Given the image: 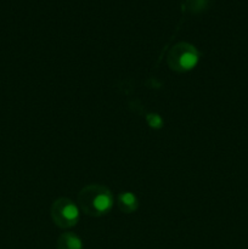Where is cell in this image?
I'll return each mask as SVG.
<instances>
[{
    "label": "cell",
    "mask_w": 248,
    "mask_h": 249,
    "mask_svg": "<svg viewBox=\"0 0 248 249\" xmlns=\"http://www.w3.org/2000/svg\"><path fill=\"white\" fill-rule=\"evenodd\" d=\"M114 204L113 195L108 187L100 184H90L83 187L78 195L80 211L92 218L108 214Z\"/></svg>",
    "instance_id": "6da1fadb"
},
{
    "label": "cell",
    "mask_w": 248,
    "mask_h": 249,
    "mask_svg": "<svg viewBox=\"0 0 248 249\" xmlns=\"http://www.w3.org/2000/svg\"><path fill=\"white\" fill-rule=\"evenodd\" d=\"M199 62V53L192 44L186 41L177 43L167 55V63L172 71L185 73L192 71Z\"/></svg>",
    "instance_id": "7a4b0ae2"
},
{
    "label": "cell",
    "mask_w": 248,
    "mask_h": 249,
    "mask_svg": "<svg viewBox=\"0 0 248 249\" xmlns=\"http://www.w3.org/2000/svg\"><path fill=\"white\" fill-rule=\"evenodd\" d=\"M50 213L53 224L60 229H71L79 221V207L67 197H60L53 201Z\"/></svg>",
    "instance_id": "3957f363"
},
{
    "label": "cell",
    "mask_w": 248,
    "mask_h": 249,
    "mask_svg": "<svg viewBox=\"0 0 248 249\" xmlns=\"http://www.w3.org/2000/svg\"><path fill=\"white\" fill-rule=\"evenodd\" d=\"M117 204L122 213H135L139 208V199L133 192H122L117 197Z\"/></svg>",
    "instance_id": "277c9868"
},
{
    "label": "cell",
    "mask_w": 248,
    "mask_h": 249,
    "mask_svg": "<svg viewBox=\"0 0 248 249\" xmlns=\"http://www.w3.org/2000/svg\"><path fill=\"white\" fill-rule=\"evenodd\" d=\"M57 249H84L82 240L73 232H65L57 238L56 242Z\"/></svg>",
    "instance_id": "5b68a950"
},
{
    "label": "cell",
    "mask_w": 248,
    "mask_h": 249,
    "mask_svg": "<svg viewBox=\"0 0 248 249\" xmlns=\"http://www.w3.org/2000/svg\"><path fill=\"white\" fill-rule=\"evenodd\" d=\"M207 0H185L184 6L191 12H198L207 6Z\"/></svg>",
    "instance_id": "8992f818"
}]
</instances>
